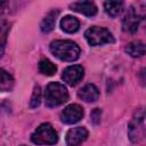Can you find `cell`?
Listing matches in <instances>:
<instances>
[{
    "label": "cell",
    "mask_w": 146,
    "mask_h": 146,
    "mask_svg": "<svg viewBox=\"0 0 146 146\" xmlns=\"http://www.w3.org/2000/svg\"><path fill=\"white\" fill-rule=\"evenodd\" d=\"M31 140L36 145H55L58 141V135L50 123H42L31 135Z\"/></svg>",
    "instance_id": "3957f363"
},
{
    "label": "cell",
    "mask_w": 146,
    "mask_h": 146,
    "mask_svg": "<svg viewBox=\"0 0 146 146\" xmlns=\"http://www.w3.org/2000/svg\"><path fill=\"white\" fill-rule=\"evenodd\" d=\"M144 110L139 108L135 112L132 119L128 124V136L132 143L140 141L145 136V124H144Z\"/></svg>",
    "instance_id": "5b68a950"
},
{
    "label": "cell",
    "mask_w": 146,
    "mask_h": 146,
    "mask_svg": "<svg viewBox=\"0 0 146 146\" xmlns=\"http://www.w3.org/2000/svg\"><path fill=\"white\" fill-rule=\"evenodd\" d=\"M84 38L90 46H103L106 43H113V34L105 27L91 26L84 32Z\"/></svg>",
    "instance_id": "277c9868"
},
{
    "label": "cell",
    "mask_w": 146,
    "mask_h": 146,
    "mask_svg": "<svg viewBox=\"0 0 146 146\" xmlns=\"http://www.w3.org/2000/svg\"><path fill=\"white\" fill-rule=\"evenodd\" d=\"M70 8L73 11L80 13V14H82L84 16H88V17L95 16L97 14V7L91 1H76V2L71 3Z\"/></svg>",
    "instance_id": "30bf717a"
},
{
    "label": "cell",
    "mask_w": 146,
    "mask_h": 146,
    "mask_svg": "<svg viewBox=\"0 0 146 146\" xmlns=\"http://www.w3.org/2000/svg\"><path fill=\"white\" fill-rule=\"evenodd\" d=\"M10 30V24L6 19L0 21V47H3L7 41V35Z\"/></svg>",
    "instance_id": "ac0fdd59"
},
{
    "label": "cell",
    "mask_w": 146,
    "mask_h": 146,
    "mask_svg": "<svg viewBox=\"0 0 146 146\" xmlns=\"http://www.w3.org/2000/svg\"><path fill=\"white\" fill-rule=\"evenodd\" d=\"M38 66H39L40 73L43 74V75H48V76L54 75L56 73V71H57V66L51 60H49L48 58H42L39 62Z\"/></svg>",
    "instance_id": "e0dca14e"
},
{
    "label": "cell",
    "mask_w": 146,
    "mask_h": 146,
    "mask_svg": "<svg viewBox=\"0 0 146 146\" xmlns=\"http://www.w3.org/2000/svg\"><path fill=\"white\" fill-rule=\"evenodd\" d=\"M139 22H140L139 15L132 7H130L122 19V30L128 33H135L138 30Z\"/></svg>",
    "instance_id": "9c48e42d"
},
{
    "label": "cell",
    "mask_w": 146,
    "mask_h": 146,
    "mask_svg": "<svg viewBox=\"0 0 146 146\" xmlns=\"http://www.w3.org/2000/svg\"><path fill=\"white\" fill-rule=\"evenodd\" d=\"M7 6H8V2L7 1H0V15L6 10Z\"/></svg>",
    "instance_id": "44dd1931"
},
{
    "label": "cell",
    "mask_w": 146,
    "mask_h": 146,
    "mask_svg": "<svg viewBox=\"0 0 146 146\" xmlns=\"http://www.w3.org/2000/svg\"><path fill=\"white\" fill-rule=\"evenodd\" d=\"M104 9L111 17H116L123 9L122 1H106L104 2Z\"/></svg>",
    "instance_id": "2e32d148"
},
{
    "label": "cell",
    "mask_w": 146,
    "mask_h": 146,
    "mask_svg": "<svg viewBox=\"0 0 146 146\" xmlns=\"http://www.w3.org/2000/svg\"><path fill=\"white\" fill-rule=\"evenodd\" d=\"M88 138V130L84 127H75L66 132V145L67 146H79Z\"/></svg>",
    "instance_id": "ba28073f"
},
{
    "label": "cell",
    "mask_w": 146,
    "mask_h": 146,
    "mask_svg": "<svg viewBox=\"0 0 146 146\" xmlns=\"http://www.w3.org/2000/svg\"><path fill=\"white\" fill-rule=\"evenodd\" d=\"M49 48L54 56L64 62H74L81 54L80 47L71 40H55Z\"/></svg>",
    "instance_id": "6da1fadb"
},
{
    "label": "cell",
    "mask_w": 146,
    "mask_h": 146,
    "mask_svg": "<svg viewBox=\"0 0 146 146\" xmlns=\"http://www.w3.org/2000/svg\"><path fill=\"white\" fill-rule=\"evenodd\" d=\"M80 27V22L76 17L67 15L60 21V29L66 33H75Z\"/></svg>",
    "instance_id": "4fadbf2b"
},
{
    "label": "cell",
    "mask_w": 146,
    "mask_h": 146,
    "mask_svg": "<svg viewBox=\"0 0 146 146\" xmlns=\"http://www.w3.org/2000/svg\"><path fill=\"white\" fill-rule=\"evenodd\" d=\"M100 115H102V111H100L99 108H95V110L91 112V114H90L91 121H92L95 124H98L99 121H100Z\"/></svg>",
    "instance_id": "ffe728a7"
},
{
    "label": "cell",
    "mask_w": 146,
    "mask_h": 146,
    "mask_svg": "<svg viewBox=\"0 0 146 146\" xmlns=\"http://www.w3.org/2000/svg\"><path fill=\"white\" fill-rule=\"evenodd\" d=\"M14 87V78L9 72L0 68V92L11 91Z\"/></svg>",
    "instance_id": "5bb4252c"
},
{
    "label": "cell",
    "mask_w": 146,
    "mask_h": 146,
    "mask_svg": "<svg viewBox=\"0 0 146 146\" xmlns=\"http://www.w3.org/2000/svg\"><path fill=\"white\" fill-rule=\"evenodd\" d=\"M58 15H59V10L54 9V10L49 11L44 16V18L42 19V22L40 24V29H41V31L43 33H49V32H51L54 30L55 24H56V19L58 17Z\"/></svg>",
    "instance_id": "7c38bea8"
},
{
    "label": "cell",
    "mask_w": 146,
    "mask_h": 146,
    "mask_svg": "<svg viewBox=\"0 0 146 146\" xmlns=\"http://www.w3.org/2000/svg\"><path fill=\"white\" fill-rule=\"evenodd\" d=\"M68 100V92L64 84L59 82H50L44 92V103L48 107H57Z\"/></svg>",
    "instance_id": "7a4b0ae2"
},
{
    "label": "cell",
    "mask_w": 146,
    "mask_h": 146,
    "mask_svg": "<svg viewBox=\"0 0 146 146\" xmlns=\"http://www.w3.org/2000/svg\"><path fill=\"white\" fill-rule=\"evenodd\" d=\"M83 75H84V68L81 65H71L63 71L62 79L66 84L73 87L82 80Z\"/></svg>",
    "instance_id": "52a82bcc"
},
{
    "label": "cell",
    "mask_w": 146,
    "mask_h": 146,
    "mask_svg": "<svg viewBox=\"0 0 146 146\" xmlns=\"http://www.w3.org/2000/svg\"><path fill=\"white\" fill-rule=\"evenodd\" d=\"M78 96L80 99L87 103H94L97 102L99 98V90L95 84L88 83L78 91Z\"/></svg>",
    "instance_id": "8fae6325"
},
{
    "label": "cell",
    "mask_w": 146,
    "mask_h": 146,
    "mask_svg": "<svg viewBox=\"0 0 146 146\" xmlns=\"http://www.w3.org/2000/svg\"><path fill=\"white\" fill-rule=\"evenodd\" d=\"M83 117V108L79 104H71L60 113V120L66 124H74Z\"/></svg>",
    "instance_id": "8992f818"
},
{
    "label": "cell",
    "mask_w": 146,
    "mask_h": 146,
    "mask_svg": "<svg viewBox=\"0 0 146 146\" xmlns=\"http://www.w3.org/2000/svg\"><path fill=\"white\" fill-rule=\"evenodd\" d=\"M125 52H128V55L135 58L141 57L145 55V43L141 41H132L127 44Z\"/></svg>",
    "instance_id": "9a60e30c"
},
{
    "label": "cell",
    "mask_w": 146,
    "mask_h": 146,
    "mask_svg": "<svg viewBox=\"0 0 146 146\" xmlns=\"http://www.w3.org/2000/svg\"><path fill=\"white\" fill-rule=\"evenodd\" d=\"M40 103H41V89L39 86H35L32 97H31V100H30V107L35 108L40 105Z\"/></svg>",
    "instance_id": "d6986e66"
},
{
    "label": "cell",
    "mask_w": 146,
    "mask_h": 146,
    "mask_svg": "<svg viewBox=\"0 0 146 146\" xmlns=\"http://www.w3.org/2000/svg\"><path fill=\"white\" fill-rule=\"evenodd\" d=\"M22 146H26V145H22Z\"/></svg>",
    "instance_id": "7402d4cb"
}]
</instances>
